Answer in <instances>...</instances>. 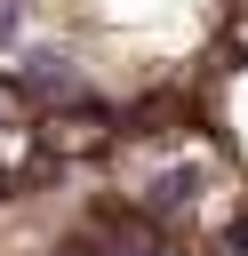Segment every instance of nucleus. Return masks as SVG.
<instances>
[{
    "instance_id": "nucleus-1",
    "label": "nucleus",
    "mask_w": 248,
    "mask_h": 256,
    "mask_svg": "<svg viewBox=\"0 0 248 256\" xmlns=\"http://www.w3.org/2000/svg\"><path fill=\"white\" fill-rule=\"evenodd\" d=\"M8 32H16V0H0V40H8Z\"/></svg>"
},
{
    "instance_id": "nucleus-2",
    "label": "nucleus",
    "mask_w": 248,
    "mask_h": 256,
    "mask_svg": "<svg viewBox=\"0 0 248 256\" xmlns=\"http://www.w3.org/2000/svg\"><path fill=\"white\" fill-rule=\"evenodd\" d=\"M136 256H168V248H136Z\"/></svg>"
}]
</instances>
